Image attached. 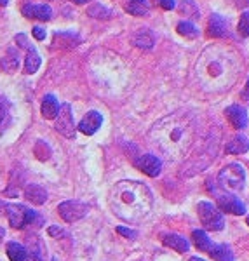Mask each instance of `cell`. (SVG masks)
I'll return each instance as SVG.
<instances>
[{
  "label": "cell",
  "mask_w": 249,
  "mask_h": 261,
  "mask_svg": "<svg viewBox=\"0 0 249 261\" xmlns=\"http://www.w3.org/2000/svg\"><path fill=\"white\" fill-rule=\"evenodd\" d=\"M101 124H103V117H101V113L92 110V112L87 113L82 120H80L79 130L84 134H87V136H91V134H94L96 130L101 127Z\"/></svg>",
  "instance_id": "13"
},
{
  "label": "cell",
  "mask_w": 249,
  "mask_h": 261,
  "mask_svg": "<svg viewBox=\"0 0 249 261\" xmlns=\"http://www.w3.org/2000/svg\"><path fill=\"white\" fill-rule=\"evenodd\" d=\"M136 167L140 169L141 172H145L146 176H152V178H155V176L160 174V171H162V162H160V159H157L155 155H143L136 161Z\"/></svg>",
  "instance_id": "10"
},
{
  "label": "cell",
  "mask_w": 249,
  "mask_h": 261,
  "mask_svg": "<svg viewBox=\"0 0 249 261\" xmlns=\"http://www.w3.org/2000/svg\"><path fill=\"white\" fill-rule=\"evenodd\" d=\"M9 4V0H0V7H6Z\"/></svg>",
  "instance_id": "40"
},
{
  "label": "cell",
  "mask_w": 249,
  "mask_h": 261,
  "mask_svg": "<svg viewBox=\"0 0 249 261\" xmlns=\"http://www.w3.org/2000/svg\"><path fill=\"white\" fill-rule=\"evenodd\" d=\"M209 254L214 261H234V252L227 244H213Z\"/></svg>",
  "instance_id": "19"
},
{
  "label": "cell",
  "mask_w": 249,
  "mask_h": 261,
  "mask_svg": "<svg viewBox=\"0 0 249 261\" xmlns=\"http://www.w3.org/2000/svg\"><path fill=\"white\" fill-rule=\"evenodd\" d=\"M4 115H6V110H4V105L0 103V122L4 120Z\"/></svg>",
  "instance_id": "38"
},
{
  "label": "cell",
  "mask_w": 249,
  "mask_h": 261,
  "mask_svg": "<svg viewBox=\"0 0 249 261\" xmlns=\"http://www.w3.org/2000/svg\"><path fill=\"white\" fill-rule=\"evenodd\" d=\"M134 44H136L138 47H141V49L154 47V44H155L154 32L148 30V28H140L136 35H134Z\"/></svg>",
  "instance_id": "18"
},
{
  "label": "cell",
  "mask_w": 249,
  "mask_h": 261,
  "mask_svg": "<svg viewBox=\"0 0 249 261\" xmlns=\"http://www.w3.org/2000/svg\"><path fill=\"white\" fill-rule=\"evenodd\" d=\"M117 231H119L120 235H124V237H129V239H136V233H134L133 230H126L124 226H119V228H117Z\"/></svg>",
  "instance_id": "33"
},
{
  "label": "cell",
  "mask_w": 249,
  "mask_h": 261,
  "mask_svg": "<svg viewBox=\"0 0 249 261\" xmlns=\"http://www.w3.org/2000/svg\"><path fill=\"white\" fill-rule=\"evenodd\" d=\"M71 2L79 4V6H82V4H87V2H91V0H71Z\"/></svg>",
  "instance_id": "39"
},
{
  "label": "cell",
  "mask_w": 249,
  "mask_h": 261,
  "mask_svg": "<svg viewBox=\"0 0 249 261\" xmlns=\"http://www.w3.org/2000/svg\"><path fill=\"white\" fill-rule=\"evenodd\" d=\"M39 66H40L39 53H37L33 47H30V49H28V54H27V61H24V71H27L28 75H32V73H35V71L39 70Z\"/></svg>",
  "instance_id": "23"
},
{
  "label": "cell",
  "mask_w": 249,
  "mask_h": 261,
  "mask_svg": "<svg viewBox=\"0 0 249 261\" xmlns=\"http://www.w3.org/2000/svg\"><path fill=\"white\" fill-rule=\"evenodd\" d=\"M176 30H178V33L181 37H185V39H197L199 37V28L195 27L193 23H190V21H181V23L176 27Z\"/></svg>",
  "instance_id": "25"
},
{
  "label": "cell",
  "mask_w": 249,
  "mask_h": 261,
  "mask_svg": "<svg viewBox=\"0 0 249 261\" xmlns=\"http://www.w3.org/2000/svg\"><path fill=\"white\" fill-rule=\"evenodd\" d=\"M235 4H237V7H246L249 6V0H235Z\"/></svg>",
  "instance_id": "37"
},
{
  "label": "cell",
  "mask_w": 249,
  "mask_h": 261,
  "mask_svg": "<svg viewBox=\"0 0 249 261\" xmlns=\"http://www.w3.org/2000/svg\"><path fill=\"white\" fill-rule=\"evenodd\" d=\"M24 197H27V200H30L37 205L44 204V202L47 200V193H45L44 188L39 187V185H30V187L27 188V192H24Z\"/></svg>",
  "instance_id": "20"
},
{
  "label": "cell",
  "mask_w": 249,
  "mask_h": 261,
  "mask_svg": "<svg viewBox=\"0 0 249 261\" xmlns=\"http://www.w3.org/2000/svg\"><path fill=\"white\" fill-rule=\"evenodd\" d=\"M112 207L122 220L131 223H138L152 209V193L146 185L134 183V181H124L115 187L112 199Z\"/></svg>",
  "instance_id": "3"
},
{
  "label": "cell",
  "mask_w": 249,
  "mask_h": 261,
  "mask_svg": "<svg viewBox=\"0 0 249 261\" xmlns=\"http://www.w3.org/2000/svg\"><path fill=\"white\" fill-rule=\"evenodd\" d=\"M180 12H181V14H185V16H188V18H199V16H201L199 7L195 6V2H193V0H181Z\"/></svg>",
  "instance_id": "27"
},
{
  "label": "cell",
  "mask_w": 249,
  "mask_h": 261,
  "mask_svg": "<svg viewBox=\"0 0 249 261\" xmlns=\"http://www.w3.org/2000/svg\"><path fill=\"white\" fill-rule=\"evenodd\" d=\"M27 259L28 261H44L39 242H33V244L30 242V252H27Z\"/></svg>",
  "instance_id": "28"
},
{
  "label": "cell",
  "mask_w": 249,
  "mask_h": 261,
  "mask_svg": "<svg viewBox=\"0 0 249 261\" xmlns=\"http://www.w3.org/2000/svg\"><path fill=\"white\" fill-rule=\"evenodd\" d=\"M195 77L206 92L230 89L240 73V58L229 45H208L195 63Z\"/></svg>",
  "instance_id": "1"
},
{
  "label": "cell",
  "mask_w": 249,
  "mask_h": 261,
  "mask_svg": "<svg viewBox=\"0 0 249 261\" xmlns=\"http://www.w3.org/2000/svg\"><path fill=\"white\" fill-rule=\"evenodd\" d=\"M197 213H199V220L204 228H208L211 231L223 230L225 220H223V214L219 213L216 205H213L211 202H201L199 207H197Z\"/></svg>",
  "instance_id": "5"
},
{
  "label": "cell",
  "mask_w": 249,
  "mask_h": 261,
  "mask_svg": "<svg viewBox=\"0 0 249 261\" xmlns=\"http://www.w3.org/2000/svg\"><path fill=\"white\" fill-rule=\"evenodd\" d=\"M58 211H60L61 218L66 223H73V221L80 220V218H84V214L89 211V207H87L84 202L66 200V202H63L60 207H58Z\"/></svg>",
  "instance_id": "8"
},
{
  "label": "cell",
  "mask_w": 249,
  "mask_h": 261,
  "mask_svg": "<svg viewBox=\"0 0 249 261\" xmlns=\"http://www.w3.org/2000/svg\"><path fill=\"white\" fill-rule=\"evenodd\" d=\"M7 256L11 261H24L27 259V249L18 242H11L7 244Z\"/></svg>",
  "instance_id": "26"
},
{
  "label": "cell",
  "mask_w": 249,
  "mask_h": 261,
  "mask_svg": "<svg viewBox=\"0 0 249 261\" xmlns=\"http://www.w3.org/2000/svg\"><path fill=\"white\" fill-rule=\"evenodd\" d=\"M47 231H49L51 237H56V239L65 237V231H63L61 228H58V226H51V228H49Z\"/></svg>",
  "instance_id": "32"
},
{
  "label": "cell",
  "mask_w": 249,
  "mask_h": 261,
  "mask_svg": "<svg viewBox=\"0 0 249 261\" xmlns=\"http://www.w3.org/2000/svg\"><path fill=\"white\" fill-rule=\"evenodd\" d=\"M4 207H6L7 218H9L12 228H23V226L33 225L37 218H39V213L27 209L24 205L19 204H6Z\"/></svg>",
  "instance_id": "6"
},
{
  "label": "cell",
  "mask_w": 249,
  "mask_h": 261,
  "mask_svg": "<svg viewBox=\"0 0 249 261\" xmlns=\"http://www.w3.org/2000/svg\"><path fill=\"white\" fill-rule=\"evenodd\" d=\"M89 14L94 16V18H110L112 12H110L108 9H105V7H101L99 4H96L94 7H91L89 9Z\"/></svg>",
  "instance_id": "30"
},
{
  "label": "cell",
  "mask_w": 249,
  "mask_h": 261,
  "mask_svg": "<svg viewBox=\"0 0 249 261\" xmlns=\"http://www.w3.org/2000/svg\"><path fill=\"white\" fill-rule=\"evenodd\" d=\"M162 242H164V246H167V247H171V249H175V251H178V252H187L188 251V242H187V239H183V237H180V235H176V233H167V235H164L162 237Z\"/></svg>",
  "instance_id": "17"
},
{
  "label": "cell",
  "mask_w": 249,
  "mask_h": 261,
  "mask_svg": "<svg viewBox=\"0 0 249 261\" xmlns=\"http://www.w3.org/2000/svg\"><path fill=\"white\" fill-rule=\"evenodd\" d=\"M237 30L240 33V37H249V11H246L242 16H240Z\"/></svg>",
  "instance_id": "29"
},
{
  "label": "cell",
  "mask_w": 249,
  "mask_h": 261,
  "mask_svg": "<svg viewBox=\"0 0 249 261\" xmlns=\"http://www.w3.org/2000/svg\"><path fill=\"white\" fill-rule=\"evenodd\" d=\"M218 181L225 190L240 192L246 185V171L240 164H229L219 172Z\"/></svg>",
  "instance_id": "4"
},
{
  "label": "cell",
  "mask_w": 249,
  "mask_h": 261,
  "mask_svg": "<svg viewBox=\"0 0 249 261\" xmlns=\"http://www.w3.org/2000/svg\"><path fill=\"white\" fill-rule=\"evenodd\" d=\"M23 16L30 19H40V21H49L53 18V9L45 4H28V6L23 7Z\"/></svg>",
  "instance_id": "11"
},
{
  "label": "cell",
  "mask_w": 249,
  "mask_h": 261,
  "mask_svg": "<svg viewBox=\"0 0 249 261\" xmlns=\"http://www.w3.org/2000/svg\"><path fill=\"white\" fill-rule=\"evenodd\" d=\"M188 261H204V259H201V258H197V256H193V258H190Z\"/></svg>",
  "instance_id": "41"
},
{
  "label": "cell",
  "mask_w": 249,
  "mask_h": 261,
  "mask_svg": "<svg viewBox=\"0 0 249 261\" xmlns=\"http://www.w3.org/2000/svg\"><path fill=\"white\" fill-rule=\"evenodd\" d=\"M126 11L133 16H146L148 14V0H129Z\"/></svg>",
  "instance_id": "24"
},
{
  "label": "cell",
  "mask_w": 249,
  "mask_h": 261,
  "mask_svg": "<svg viewBox=\"0 0 249 261\" xmlns=\"http://www.w3.org/2000/svg\"><path fill=\"white\" fill-rule=\"evenodd\" d=\"M0 209H2V204H0Z\"/></svg>",
  "instance_id": "44"
},
{
  "label": "cell",
  "mask_w": 249,
  "mask_h": 261,
  "mask_svg": "<svg viewBox=\"0 0 249 261\" xmlns=\"http://www.w3.org/2000/svg\"><path fill=\"white\" fill-rule=\"evenodd\" d=\"M192 241L195 244V247L202 252H209L211 247H213V242H211V239L206 235L204 230H195L192 233Z\"/></svg>",
  "instance_id": "22"
},
{
  "label": "cell",
  "mask_w": 249,
  "mask_h": 261,
  "mask_svg": "<svg viewBox=\"0 0 249 261\" xmlns=\"http://www.w3.org/2000/svg\"><path fill=\"white\" fill-rule=\"evenodd\" d=\"M159 6L166 11H171L175 7V0H159Z\"/></svg>",
  "instance_id": "34"
},
{
  "label": "cell",
  "mask_w": 249,
  "mask_h": 261,
  "mask_svg": "<svg viewBox=\"0 0 249 261\" xmlns=\"http://www.w3.org/2000/svg\"><path fill=\"white\" fill-rule=\"evenodd\" d=\"M242 99H249V81H247L246 87H244V91H242Z\"/></svg>",
  "instance_id": "36"
},
{
  "label": "cell",
  "mask_w": 249,
  "mask_h": 261,
  "mask_svg": "<svg viewBox=\"0 0 249 261\" xmlns=\"http://www.w3.org/2000/svg\"><path fill=\"white\" fill-rule=\"evenodd\" d=\"M18 66H19L18 50L9 49L6 56H4V60H2V68H4V71H7V73H14V71L18 70Z\"/></svg>",
  "instance_id": "21"
},
{
  "label": "cell",
  "mask_w": 249,
  "mask_h": 261,
  "mask_svg": "<svg viewBox=\"0 0 249 261\" xmlns=\"http://www.w3.org/2000/svg\"><path fill=\"white\" fill-rule=\"evenodd\" d=\"M209 37H214V39H223V37L229 35V21H227L223 16L219 14H213L209 19Z\"/></svg>",
  "instance_id": "14"
},
{
  "label": "cell",
  "mask_w": 249,
  "mask_h": 261,
  "mask_svg": "<svg viewBox=\"0 0 249 261\" xmlns=\"http://www.w3.org/2000/svg\"><path fill=\"white\" fill-rule=\"evenodd\" d=\"M58 112H60V103H58V99L54 98L53 94L44 96V99H42V115H44L45 119L53 120V119H56Z\"/></svg>",
  "instance_id": "16"
},
{
  "label": "cell",
  "mask_w": 249,
  "mask_h": 261,
  "mask_svg": "<svg viewBox=\"0 0 249 261\" xmlns=\"http://www.w3.org/2000/svg\"><path fill=\"white\" fill-rule=\"evenodd\" d=\"M2 239H4V228H0V242H2Z\"/></svg>",
  "instance_id": "42"
},
{
  "label": "cell",
  "mask_w": 249,
  "mask_h": 261,
  "mask_svg": "<svg viewBox=\"0 0 249 261\" xmlns=\"http://www.w3.org/2000/svg\"><path fill=\"white\" fill-rule=\"evenodd\" d=\"M249 150V141L246 136H235L232 138V140L227 143L225 146V151L230 155H240V153H246V151Z\"/></svg>",
  "instance_id": "15"
},
{
  "label": "cell",
  "mask_w": 249,
  "mask_h": 261,
  "mask_svg": "<svg viewBox=\"0 0 249 261\" xmlns=\"http://www.w3.org/2000/svg\"><path fill=\"white\" fill-rule=\"evenodd\" d=\"M225 115L227 119H229V122L232 125H234L235 129L240 130V129H246L247 125V113L246 110H244L240 105H232V107H229L225 110Z\"/></svg>",
  "instance_id": "12"
},
{
  "label": "cell",
  "mask_w": 249,
  "mask_h": 261,
  "mask_svg": "<svg viewBox=\"0 0 249 261\" xmlns=\"http://www.w3.org/2000/svg\"><path fill=\"white\" fill-rule=\"evenodd\" d=\"M32 33H33V37H35L37 40H45V30L42 27H33V30H32Z\"/></svg>",
  "instance_id": "31"
},
{
  "label": "cell",
  "mask_w": 249,
  "mask_h": 261,
  "mask_svg": "<svg viewBox=\"0 0 249 261\" xmlns=\"http://www.w3.org/2000/svg\"><path fill=\"white\" fill-rule=\"evenodd\" d=\"M218 207L221 209L223 213L229 214H235V216H240V214H246V205L240 202L235 195H221L218 199Z\"/></svg>",
  "instance_id": "9"
},
{
  "label": "cell",
  "mask_w": 249,
  "mask_h": 261,
  "mask_svg": "<svg viewBox=\"0 0 249 261\" xmlns=\"http://www.w3.org/2000/svg\"><path fill=\"white\" fill-rule=\"evenodd\" d=\"M16 42L21 45V47H27V49H30V45H28V42H27V37L24 35H18L16 37Z\"/></svg>",
  "instance_id": "35"
},
{
  "label": "cell",
  "mask_w": 249,
  "mask_h": 261,
  "mask_svg": "<svg viewBox=\"0 0 249 261\" xmlns=\"http://www.w3.org/2000/svg\"><path fill=\"white\" fill-rule=\"evenodd\" d=\"M246 221H247V225H249V216H247V220H246Z\"/></svg>",
  "instance_id": "43"
},
{
  "label": "cell",
  "mask_w": 249,
  "mask_h": 261,
  "mask_svg": "<svg viewBox=\"0 0 249 261\" xmlns=\"http://www.w3.org/2000/svg\"><path fill=\"white\" fill-rule=\"evenodd\" d=\"M152 140L172 159H181L195 143L197 124L188 112H176L164 117L152 127Z\"/></svg>",
  "instance_id": "2"
},
{
  "label": "cell",
  "mask_w": 249,
  "mask_h": 261,
  "mask_svg": "<svg viewBox=\"0 0 249 261\" xmlns=\"http://www.w3.org/2000/svg\"><path fill=\"white\" fill-rule=\"evenodd\" d=\"M56 130L65 138H70V140L75 136V124L73 117H71V107L68 103L60 107V112L56 115Z\"/></svg>",
  "instance_id": "7"
}]
</instances>
